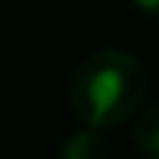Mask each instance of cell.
<instances>
[{
  "mask_svg": "<svg viewBox=\"0 0 159 159\" xmlns=\"http://www.w3.org/2000/svg\"><path fill=\"white\" fill-rule=\"evenodd\" d=\"M147 94V72L125 50H97L75 66L69 78V106L88 128H116L134 116Z\"/></svg>",
  "mask_w": 159,
  "mask_h": 159,
  "instance_id": "1",
  "label": "cell"
},
{
  "mask_svg": "<svg viewBox=\"0 0 159 159\" xmlns=\"http://www.w3.org/2000/svg\"><path fill=\"white\" fill-rule=\"evenodd\" d=\"M59 159H109V147L106 140L100 137L97 128H81V131H75L62 150H59Z\"/></svg>",
  "mask_w": 159,
  "mask_h": 159,
  "instance_id": "2",
  "label": "cell"
},
{
  "mask_svg": "<svg viewBox=\"0 0 159 159\" xmlns=\"http://www.w3.org/2000/svg\"><path fill=\"white\" fill-rule=\"evenodd\" d=\"M131 140H134V147H137L143 156L159 159V106H150V109H143V112L134 119Z\"/></svg>",
  "mask_w": 159,
  "mask_h": 159,
  "instance_id": "3",
  "label": "cell"
},
{
  "mask_svg": "<svg viewBox=\"0 0 159 159\" xmlns=\"http://www.w3.org/2000/svg\"><path fill=\"white\" fill-rule=\"evenodd\" d=\"M131 3H134L140 13H147V16L159 19V0H131Z\"/></svg>",
  "mask_w": 159,
  "mask_h": 159,
  "instance_id": "4",
  "label": "cell"
}]
</instances>
